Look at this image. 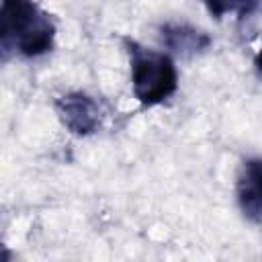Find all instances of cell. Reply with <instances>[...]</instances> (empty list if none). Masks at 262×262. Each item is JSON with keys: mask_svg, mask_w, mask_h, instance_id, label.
Listing matches in <instances>:
<instances>
[{"mask_svg": "<svg viewBox=\"0 0 262 262\" xmlns=\"http://www.w3.org/2000/svg\"><path fill=\"white\" fill-rule=\"evenodd\" d=\"M55 23L35 0H2L0 47L4 57H39L53 49Z\"/></svg>", "mask_w": 262, "mask_h": 262, "instance_id": "6da1fadb", "label": "cell"}, {"mask_svg": "<svg viewBox=\"0 0 262 262\" xmlns=\"http://www.w3.org/2000/svg\"><path fill=\"white\" fill-rule=\"evenodd\" d=\"M131 63V86L143 106H156L168 100L178 88V70L174 59L164 51L143 47L131 37H123Z\"/></svg>", "mask_w": 262, "mask_h": 262, "instance_id": "7a4b0ae2", "label": "cell"}, {"mask_svg": "<svg viewBox=\"0 0 262 262\" xmlns=\"http://www.w3.org/2000/svg\"><path fill=\"white\" fill-rule=\"evenodd\" d=\"M55 113L61 125L78 137L92 135L102 125V108L98 100L80 90L59 96L55 100Z\"/></svg>", "mask_w": 262, "mask_h": 262, "instance_id": "3957f363", "label": "cell"}, {"mask_svg": "<svg viewBox=\"0 0 262 262\" xmlns=\"http://www.w3.org/2000/svg\"><path fill=\"white\" fill-rule=\"evenodd\" d=\"M237 203L252 221H262V158L244 162L237 178Z\"/></svg>", "mask_w": 262, "mask_h": 262, "instance_id": "277c9868", "label": "cell"}, {"mask_svg": "<svg viewBox=\"0 0 262 262\" xmlns=\"http://www.w3.org/2000/svg\"><path fill=\"white\" fill-rule=\"evenodd\" d=\"M162 43L176 53L192 55L201 53L211 45V37L190 25H178V23H166L160 27Z\"/></svg>", "mask_w": 262, "mask_h": 262, "instance_id": "5b68a950", "label": "cell"}, {"mask_svg": "<svg viewBox=\"0 0 262 262\" xmlns=\"http://www.w3.org/2000/svg\"><path fill=\"white\" fill-rule=\"evenodd\" d=\"M209 14L217 20H221L227 14H235L237 18H246L252 14L262 0H203Z\"/></svg>", "mask_w": 262, "mask_h": 262, "instance_id": "8992f818", "label": "cell"}, {"mask_svg": "<svg viewBox=\"0 0 262 262\" xmlns=\"http://www.w3.org/2000/svg\"><path fill=\"white\" fill-rule=\"evenodd\" d=\"M254 61H256V68L262 72V47L258 49V53H256V59H254Z\"/></svg>", "mask_w": 262, "mask_h": 262, "instance_id": "52a82bcc", "label": "cell"}]
</instances>
